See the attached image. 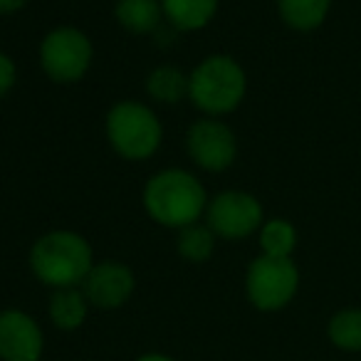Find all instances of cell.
<instances>
[{
    "label": "cell",
    "mask_w": 361,
    "mask_h": 361,
    "mask_svg": "<svg viewBox=\"0 0 361 361\" xmlns=\"http://www.w3.org/2000/svg\"><path fill=\"white\" fill-rule=\"evenodd\" d=\"M92 267V245L75 231H50L30 247L32 275L55 290L82 285Z\"/></svg>",
    "instance_id": "obj_2"
},
{
    "label": "cell",
    "mask_w": 361,
    "mask_h": 361,
    "mask_svg": "<svg viewBox=\"0 0 361 361\" xmlns=\"http://www.w3.org/2000/svg\"><path fill=\"white\" fill-rule=\"evenodd\" d=\"M27 6V0H0V16H13V13L23 11Z\"/></svg>",
    "instance_id": "obj_20"
},
{
    "label": "cell",
    "mask_w": 361,
    "mask_h": 361,
    "mask_svg": "<svg viewBox=\"0 0 361 361\" xmlns=\"http://www.w3.org/2000/svg\"><path fill=\"white\" fill-rule=\"evenodd\" d=\"M146 92L151 99L161 104H178L180 99L188 97V75L180 72L178 67L161 65L146 77Z\"/></svg>",
    "instance_id": "obj_13"
},
{
    "label": "cell",
    "mask_w": 361,
    "mask_h": 361,
    "mask_svg": "<svg viewBox=\"0 0 361 361\" xmlns=\"http://www.w3.org/2000/svg\"><path fill=\"white\" fill-rule=\"evenodd\" d=\"M180 257L188 262H206L211 260L213 250H216V233L206 226V223H193L178 231V240H176Z\"/></svg>",
    "instance_id": "obj_16"
},
{
    "label": "cell",
    "mask_w": 361,
    "mask_h": 361,
    "mask_svg": "<svg viewBox=\"0 0 361 361\" xmlns=\"http://www.w3.org/2000/svg\"><path fill=\"white\" fill-rule=\"evenodd\" d=\"M94 47L82 30L62 25L50 30L40 42V65L57 85H75L90 72Z\"/></svg>",
    "instance_id": "obj_5"
},
{
    "label": "cell",
    "mask_w": 361,
    "mask_h": 361,
    "mask_svg": "<svg viewBox=\"0 0 361 361\" xmlns=\"http://www.w3.org/2000/svg\"><path fill=\"white\" fill-rule=\"evenodd\" d=\"M161 11L176 30L193 32L216 18L218 0H161Z\"/></svg>",
    "instance_id": "obj_11"
},
{
    "label": "cell",
    "mask_w": 361,
    "mask_h": 361,
    "mask_svg": "<svg viewBox=\"0 0 361 361\" xmlns=\"http://www.w3.org/2000/svg\"><path fill=\"white\" fill-rule=\"evenodd\" d=\"M295 245H297V231L292 223L282 221V218H272V221L262 223V228H260L262 255L290 257Z\"/></svg>",
    "instance_id": "obj_17"
},
{
    "label": "cell",
    "mask_w": 361,
    "mask_h": 361,
    "mask_svg": "<svg viewBox=\"0 0 361 361\" xmlns=\"http://www.w3.org/2000/svg\"><path fill=\"white\" fill-rule=\"evenodd\" d=\"M136 361H173V359H169V356H164V354H146Z\"/></svg>",
    "instance_id": "obj_21"
},
{
    "label": "cell",
    "mask_w": 361,
    "mask_h": 361,
    "mask_svg": "<svg viewBox=\"0 0 361 361\" xmlns=\"http://www.w3.org/2000/svg\"><path fill=\"white\" fill-rule=\"evenodd\" d=\"M87 310H90V302H87L85 292L77 290V287L55 290V295H52V300H50L52 324L65 331L82 326V322L87 319Z\"/></svg>",
    "instance_id": "obj_14"
},
{
    "label": "cell",
    "mask_w": 361,
    "mask_h": 361,
    "mask_svg": "<svg viewBox=\"0 0 361 361\" xmlns=\"http://www.w3.org/2000/svg\"><path fill=\"white\" fill-rule=\"evenodd\" d=\"M331 0H277V11L292 30H314L324 23Z\"/></svg>",
    "instance_id": "obj_15"
},
{
    "label": "cell",
    "mask_w": 361,
    "mask_h": 361,
    "mask_svg": "<svg viewBox=\"0 0 361 361\" xmlns=\"http://www.w3.org/2000/svg\"><path fill=\"white\" fill-rule=\"evenodd\" d=\"M297 285H300V272L290 257L260 255L247 267V300L262 312L282 310L295 297Z\"/></svg>",
    "instance_id": "obj_6"
},
{
    "label": "cell",
    "mask_w": 361,
    "mask_h": 361,
    "mask_svg": "<svg viewBox=\"0 0 361 361\" xmlns=\"http://www.w3.org/2000/svg\"><path fill=\"white\" fill-rule=\"evenodd\" d=\"M114 18L124 30L134 35H149L164 20L161 0H119L114 8Z\"/></svg>",
    "instance_id": "obj_12"
},
{
    "label": "cell",
    "mask_w": 361,
    "mask_h": 361,
    "mask_svg": "<svg viewBox=\"0 0 361 361\" xmlns=\"http://www.w3.org/2000/svg\"><path fill=\"white\" fill-rule=\"evenodd\" d=\"M208 201L211 198L206 186L186 169H164L151 176L144 186V208L149 218L176 231L201 221Z\"/></svg>",
    "instance_id": "obj_1"
},
{
    "label": "cell",
    "mask_w": 361,
    "mask_h": 361,
    "mask_svg": "<svg viewBox=\"0 0 361 361\" xmlns=\"http://www.w3.org/2000/svg\"><path fill=\"white\" fill-rule=\"evenodd\" d=\"M247 92L245 70L231 55H211L188 75V99L208 116L231 114Z\"/></svg>",
    "instance_id": "obj_3"
},
{
    "label": "cell",
    "mask_w": 361,
    "mask_h": 361,
    "mask_svg": "<svg viewBox=\"0 0 361 361\" xmlns=\"http://www.w3.org/2000/svg\"><path fill=\"white\" fill-rule=\"evenodd\" d=\"M329 339L339 349L361 351V310H344L331 317Z\"/></svg>",
    "instance_id": "obj_18"
},
{
    "label": "cell",
    "mask_w": 361,
    "mask_h": 361,
    "mask_svg": "<svg viewBox=\"0 0 361 361\" xmlns=\"http://www.w3.org/2000/svg\"><path fill=\"white\" fill-rule=\"evenodd\" d=\"M106 139L121 159L149 161L164 141V126L151 106L126 99L106 114Z\"/></svg>",
    "instance_id": "obj_4"
},
{
    "label": "cell",
    "mask_w": 361,
    "mask_h": 361,
    "mask_svg": "<svg viewBox=\"0 0 361 361\" xmlns=\"http://www.w3.org/2000/svg\"><path fill=\"white\" fill-rule=\"evenodd\" d=\"M16 82H18V67H16V62H13L11 55L0 52V99L11 94L13 87H16Z\"/></svg>",
    "instance_id": "obj_19"
},
{
    "label": "cell",
    "mask_w": 361,
    "mask_h": 361,
    "mask_svg": "<svg viewBox=\"0 0 361 361\" xmlns=\"http://www.w3.org/2000/svg\"><path fill=\"white\" fill-rule=\"evenodd\" d=\"M136 287L134 272L126 267L124 262L104 260L97 262L90 270V275L82 282V292H85L87 302L99 310H116L131 297Z\"/></svg>",
    "instance_id": "obj_9"
},
{
    "label": "cell",
    "mask_w": 361,
    "mask_h": 361,
    "mask_svg": "<svg viewBox=\"0 0 361 361\" xmlns=\"http://www.w3.org/2000/svg\"><path fill=\"white\" fill-rule=\"evenodd\" d=\"M186 149L198 169L218 173L235 161L238 141L226 121L216 119V116H206V119H198L196 124L188 126Z\"/></svg>",
    "instance_id": "obj_8"
},
{
    "label": "cell",
    "mask_w": 361,
    "mask_h": 361,
    "mask_svg": "<svg viewBox=\"0 0 361 361\" xmlns=\"http://www.w3.org/2000/svg\"><path fill=\"white\" fill-rule=\"evenodd\" d=\"M206 226L223 240H245L262 228V206L245 191H221L208 201Z\"/></svg>",
    "instance_id": "obj_7"
},
{
    "label": "cell",
    "mask_w": 361,
    "mask_h": 361,
    "mask_svg": "<svg viewBox=\"0 0 361 361\" xmlns=\"http://www.w3.org/2000/svg\"><path fill=\"white\" fill-rule=\"evenodd\" d=\"M42 329L30 314L20 310L0 312V359L40 361Z\"/></svg>",
    "instance_id": "obj_10"
}]
</instances>
